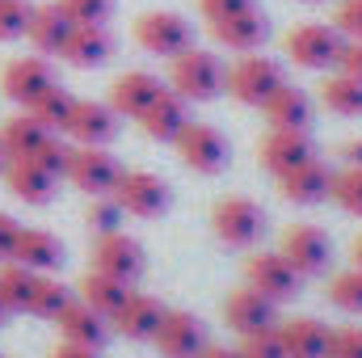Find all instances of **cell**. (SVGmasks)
<instances>
[{
	"label": "cell",
	"mask_w": 362,
	"mask_h": 358,
	"mask_svg": "<svg viewBox=\"0 0 362 358\" xmlns=\"http://www.w3.org/2000/svg\"><path fill=\"white\" fill-rule=\"evenodd\" d=\"M286 85L282 64L270 55H240L232 68H223V93H232L240 105H266L274 93Z\"/></svg>",
	"instance_id": "cell-1"
},
{
	"label": "cell",
	"mask_w": 362,
	"mask_h": 358,
	"mask_svg": "<svg viewBox=\"0 0 362 358\" xmlns=\"http://www.w3.org/2000/svg\"><path fill=\"white\" fill-rule=\"evenodd\" d=\"M169 85L185 101H211L215 93H223V64L202 47H185L169 59Z\"/></svg>",
	"instance_id": "cell-2"
},
{
	"label": "cell",
	"mask_w": 362,
	"mask_h": 358,
	"mask_svg": "<svg viewBox=\"0 0 362 358\" xmlns=\"http://www.w3.org/2000/svg\"><path fill=\"white\" fill-rule=\"evenodd\" d=\"M211 228H215V236H219L223 245H232V249H253V245L262 241V232H266V211H262L253 198H245V194H228V198L215 202Z\"/></svg>",
	"instance_id": "cell-3"
},
{
	"label": "cell",
	"mask_w": 362,
	"mask_h": 358,
	"mask_svg": "<svg viewBox=\"0 0 362 358\" xmlns=\"http://www.w3.org/2000/svg\"><path fill=\"white\" fill-rule=\"evenodd\" d=\"M341 47H346V38L337 34V25H325V21H303L286 34V59L299 68H312V72L337 68Z\"/></svg>",
	"instance_id": "cell-4"
},
{
	"label": "cell",
	"mask_w": 362,
	"mask_h": 358,
	"mask_svg": "<svg viewBox=\"0 0 362 358\" xmlns=\"http://www.w3.org/2000/svg\"><path fill=\"white\" fill-rule=\"evenodd\" d=\"M64 178L72 181L76 190H85L89 198H101V194H114V185L122 178V165H118L101 144H76V148L68 152Z\"/></svg>",
	"instance_id": "cell-5"
},
{
	"label": "cell",
	"mask_w": 362,
	"mask_h": 358,
	"mask_svg": "<svg viewBox=\"0 0 362 358\" xmlns=\"http://www.w3.org/2000/svg\"><path fill=\"white\" fill-rule=\"evenodd\" d=\"M173 148H177L181 165L202 173V178H215L228 169V139L211 122H185V131L173 139Z\"/></svg>",
	"instance_id": "cell-6"
},
{
	"label": "cell",
	"mask_w": 362,
	"mask_h": 358,
	"mask_svg": "<svg viewBox=\"0 0 362 358\" xmlns=\"http://www.w3.org/2000/svg\"><path fill=\"white\" fill-rule=\"evenodd\" d=\"M114 202L122 207V215H139V219H156L169 211V185L148 173V169H122V178L114 185Z\"/></svg>",
	"instance_id": "cell-7"
},
{
	"label": "cell",
	"mask_w": 362,
	"mask_h": 358,
	"mask_svg": "<svg viewBox=\"0 0 362 358\" xmlns=\"http://www.w3.org/2000/svg\"><path fill=\"white\" fill-rule=\"evenodd\" d=\"M278 253L295 266V274H299V278L325 274V270H329V262H333V245H329V236H325L316 224H291V228L282 232Z\"/></svg>",
	"instance_id": "cell-8"
},
{
	"label": "cell",
	"mask_w": 362,
	"mask_h": 358,
	"mask_svg": "<svg viewBox=\"0 0 362 358\" xmlns=\"http://www.w3.org/2000/svg\"><path fill=\"white\" fill-rule=\"evenodd\" d=\"M135 42L148 55H160V59H173L185 47H194L189 42V21L181 13H165V8H152L135 21Z\"/></svg>",
	"instance_id": "cell-9"
},
{
	"label": "cell",
	"mask_w": 362,
	"mask_h": 358,
	"mask_svg": "<svg viewBox=\"0 0 362 358\" xmlns=\"http://www.w3.org/2000/svg\"><path fill=\"white\" fill-rule=\"evenodd\" d=\"M206 25H211V34H215L219 47L240 51V55L262 51L266 38H270V21H266V13H262L257 4L236 8V13H228V17H215V21H206Z\"/></svg>",
	"instance_id": "cell-10"
},
{
	"label": "cell",
	"mask_w": 362,
	"mask_h": 358,
	"mask_svg": "<svg viewBox=\"0 0 362 358\" xmlns=\"http://www.w3.org/2000/svg\"><path fill=\"white\" fill-rule=\"evenodd\" d=\"M51 85H55V68L42 55H21V59L4 64V72H0V93L17 105H34Z\"/></svg>",
	"instance_id": "cell-11"
},
{
	"label": "cell",
	"mask_w": 362,
	"mask_h": 358,
	"mask_svg": "<svg viewBox=\"0 0 362 358\" xmlns=\"http://www.w3.org/2000/svg\"><path fill=\"white\" fill-rule=\"evenodd\" d=\"M93 270H101L110 278H122V282H135L144 274V245L135 236H127L122 228L105 232L93 245Z\"/></svg>",
	"instance_id": "cell-12"
},
{
	"label": "cell",
	"mask_w": 362,
	"mask_h": 358,
	"mask_svg": "<svg viewBox=\"0 0 362 358\" xmlns=\"http://www.w3.org/2000/svg\"><path fill=\"white\" fill-rule=\"evenodd\" d=\"M223 321H228L232 333L249 337V333L274 329V325H278V312H274V299H266L262 291H253V287L245 282V287H236V291L223 299Z\"/></svg>",
	"instance_id": "cell-13"
},
{
	"label": "cell",
	"mask_w": 362,
	"mask_h": 358,
	"mask_svg": "<svg viewBox=\"0 0 362 358\" xmlns=\"http://www.w3.org/2000/svg\"><path fill=\"white\" fill-rule=\"evenodd\" d=\"M245 282L253 291H262L266 299H274V304H282V299H291L299 291V274L282 253H253L245 262Z\"/></svg>",
	"instance_id": "cell-14"
},
{
	"label": "cell",
	"mask_w": 362,
	"mask_h": 358,
	"mask_svg": "<svg viewBox=\"0 0 362 358\" xmlns=\"http://www.w3.org/2000/svg\"><path fill=\"white\" fill-rule=\"evenodd\" d=\"M165 312H169V308H165L156 295H139V291H131L127 304L110 316V329H118V333L131 337V342H152L156 329L165 325Z\"/></svg>",
	"instance_id": "cell-15"
},
{
	"label": "cell",
	"mask_w": 362,
	"mask_h": 358,
	"mask_svg": "<svg viewBox=\"0 0 362 358\" xmlns=\"http://www.w3.org/2000/svg\"><path fill=\"white\" fill-rule=\"evenodd\" d=\"M152 342L160 358H198L206 350V329L194 312H165V325L156 329Z\"/></svg>",
	"instance_id": "cell-16"
},
{
	"label": "cell",
	"mask_w": 362,
	"mask_h": 358,
	"mask_svg": "<svg viewBox=\"0 0 362 358\" xmlns=\"http://www.w3.org/2000/svg\"><path fill=\"white\" fill-rule=\"evenodd\" d=\"M257 156H262V169H266V173L282 178V173L299 169L303 161H312V156H316V148H312L308 131H266V139H262Z\"/></svg>",
	"instance_id": "cell-17"
},
{
	"label": "cell",
	"mask_w": 362,
	"mask_h": 358,
	"mask_svg": "<svg viewBox=\"0 0 362 358\" xmlns=\"http://www.w3.org/2000/svg\"><path fill=\"white\" fill-rule=\"evenodd\" d=\"M329 190H333V169H329L325 161H316V156L303 161L299 169H291V173L278 178V194H282L286 202H299V207H316V202H325Z\"/></svg>",
	"instance_id": "cell-18"
},
{
	"label": "cell",
	"mask_w": 362,
	"mask_h": 358,
	"mask_svg": "<svg viewBox=\"0 0 362 358\" xmlns=\"http://www.w3.org/2000/svg\"><path fill=\"white\" fill-rule=\"evenodd\" d=\"M55 329H59V337L64 342H76V346H93V350H101L105 346V337H110V321L101 316V312H93L85 299H68L64 304V312L55 316Z\"/></svg>",
	"instance_id": "cell-19"
},
{
	"label": "cell",
	"mask_w": 362,
	"mask_h": 358,
	"mask_svg": "<svg viewBox=\"0 0 362 358\" xmlns=\"http://www.w3.org/2000/svg\"><path fill=\"white\" fill-rule=\"evenodd\" d=\"M165 93L160 85V76H152V72H122L114 85H110V110L118 114V118H139L156 97Z\"/></svg>",
	"instance_id": "cell-20"
},
{
	"label": "cell",
	"mask_w": 362,
	"mask_h": 358,
	"mask_svg": "<svg viewBox=\"0 0 362 358\" xmlns=\"http://www.w3.org/2000/svg\"><path fill=\"white\" fill-rule=\"evenodd\" d=\"M118 131V114L110 110V101H72V114H68V127L64 135H72L76 144H110Z\"/></svg>",
	"instance_id": "cell-21"
},
{
	"label": "cell",
	"mask_w": 362,
	"mask_h": 358,
	"mask_svg": "<svg viewBox=\"0 0 362 358\" xmlns=\"http://www.w3.org/2000/svg\"><path fill=\"white\" fill-rule=\"evenodd\" d=\"M278 342H282V354L286 358H325L329 350V325H320L316 316H291V321H278Z\"/></svg>",
	"instance_id": "cell-22"
},
{
	"label": "cell",
	"mask_w": 362,
	"mask_h": 358,
	"mask_svg": "<svg viewBox=\"0 0 362 358\" xmlns=\"http://www.w3.org/2000/svg\"><path fill=\"white\" fill-rule=\"evenodd\" d=\"M139 127H144V135L148 139H160V144H173L181 131H185V122H189V110H185V97H177L173 89H165L139 118H135Z\"/></svg>",
	"instance_id": "cell-23"
},
{
	"label": "cell",
	"mask_w": 362,
	"mask_h": 358,
	"mask_svg": "<svg viewBox=\"0 0 362 358\" xmlns=\"http://www.w3.org/2000/svg\"><path fill=\"white\" fill-rule=\"evenodd\" d=\"M13 262L34 274H51L64 266V245H59V236H51L42 228H21L17 245H13Z\"/></svg>",
	"instance_id": "cell-24"
},
{
	"label": "cell",
	"mask_w": 362,
	"mask_h": 358,
	"mask_svg": "<svg viewBox=\"0 0 362 358\" xmlns=\"http://www.w3.org/2000/svg\"><path fill=\"white\" fill-rule=\"evenodd\" d=\"M72 68H101L114 55V38L105 25H72L64 51H59Z\"/></svg>",
	"instance_id": "cell-25"
},
{
	"label": "cell",
	"mask_w": 362,
	"mask_h": 358,
	"mask_svg": "<svg viewBox=\"0 0 362 358\" xmlns=\"http://www.w3.org/2000/svg\"><path fill=\"white\" fill-rule=\"evenodd\" d=\"M262 110H266L270 131H308L312 127V97L295 85H282Z\"/></svg>",
	"instance_id": "cell-26"
},
{
	"label": "cell",
	"mask_w": 362,
	"mask_h": 358,
	"mask_svg": "<svg viewBox=\"0 0 362 358\" xmlns=\"http://www.w3.org/2000/svg\"><path fill=\"white\" fill-rule=\"evenodd\" d=\"M0 178L8 181L13 198H21V202H30V207L51 202V198H55V181H59V178H51L47 169H38L34 161H8Z\"/></svg>",
	"instance_id": "cell-27"
},
{
	"label": "cell",
	"mask_w": 362,
	"mask_h": 358,
	"mask_svg": "<svg viewBox=\"0 0 362 358\" xmlns=\"http://www.w3.org/2000/svg\"><path fill=\"white\" fill-rule=\"evenodd\" d=\"M68 34H72V21L59 13V4H42V8L30 13L25 38H30V47H34L38 55H59L64 42H68Z\"/></svg>",
	"instance_id": "cell-28"
},
{
	"label": "cell",
	"mask_w": 362,
	"mask_h": 358,
	"mask_svg": "<svg viewBox=\"0 0 362 358\" xmlns=\"http://www.w3.org/2000/svg\"><path fill=\"white\" fill-rule=\"evenodd\" d=\"M127 295H131V282H122V278H110V274H101V270H89L85 278H81V295L76 299H85L93 312H101L105 321L127 304Z\"/></svg>",
	"instance_id": "cell-29"
},
{
	"label": "cell",
	"mask_w": 362,
	"mask_h": 358,
	"mask_svg": "<svg viewBox=\"0 0 362 358\" xmlns=\"http://www.w3.org/2000/svg\"><path fill=\"white\" fill-rule=\"evenodd\" d=\"M47 135H51V131H47L34 114H13V118L0 127V144H4L8 161H25V156H30Z\"/></svg>",
	"instance_id": "cell-30"
},
{
	"label": "cell",
	"mask_w": 362,
	"mask_h": 358,
	"mask_svg": "<svg viewBox=\"0 0 362 358\" xmlns=\"http://www.w3.org/2000/svg\"><path fill=\"white\" fill-rule=\"evenodd\" d=\"M320 101L341 118H362V81L346 76V72H333L320 85Z\"/></svg>",
	"instance_id": "cell-31"
},
{
	"label": "cell",
	"mask_w": 362,
	"mask_h": 358,
	"mask_svg": "<svg viewBox=\"0 0 362 358\" xmlns=\"http://www.w3.org/2000/svg\"><path fill=\"white\" fill-rule=\"evenodd\" d=\"M72 93L68 89H59V85H51V89L42 93L34 105H25V114H34L51 135H64V127H68V114H72Z\"/></svg>",
	"instance_id": "cell-32"
},
{
	"label": "cell",
	"mask_w": 362,
	"mask_h": 358,
	"mask_svg": "<svg viewBox=\"0 0 362 358\" xmlns=\"http://www.w3.org/2000/svg\"><path fill=\"white\" fill-rule=\"evenodd\" d=\"M34 282H38L34 270L17 266V262H0V295H4V304H8V312H25V308H30Z\"/></svg>",
	"instance_id": "cell-33"
},
{
	"label": "cell",
	"mask_w": 362,
	"mask_h": 358,
	"mask_svg": "<svg viewBox=\"0 0 362 358\" xmlns=\"http://www.w3.org/2000/svg\"><path fill=\"white\" fill-rule=\"evenodd\" d=\"M72 299V291L59 282V278H51V274H38V282H34V295H30V316H42V321H55L59 312H64V304Z\"/></svg>",
	"instance_id": "cell-34"
},
{
	"label": "cell",
	"mask_w": 362,
	"mask_h": 358,
	"mask_svg": "<svg viewBox=\"0 0 362 358\" xmlns=\"http://www.w3.org/2000/svg\"><path fill=\"white\" fill-rule=\"evenodd\" d=\"M329 304L341 308V312H350V316L362 312V270L358 266L333 274V282H329Z\"/></svg>",
	"instance_id": "cell-35"
},
{
	"label": "cell",
	"mask_w": 362,
	"mask_h": 358,
	"mask_svg": "<svg viewBox=\"0 0 362 358\" xmlns=\"http://www.w3.org/2000/svg\"><path fill=\"white\" fill-rule=\"evenodd\" d=\"M329 198L346 211V215H358L362 219V169L358 165H346L341 173H333V190Z\"/></svg>",
	"instance_id": "cell-36"
},
{
	"label": "cell",
	"mask_w": 362,
	"mask_h": 358,
	"mask_svg": "<svg viewBox=\"0 0 362 358\" xmlns=\"http://www.w3.org/2000/svg\"><path fill=\"white\" fill-rule=\"evenodd\" d=\"M55 4L72 25H105L114 13V0H55Z\"/></svg>",
	"instance_id": "cell-37"
},
{
	"label": "cell",
	"mask_w": 362,
	"mask_h": 358,
	"mask_svg": "<svg viewBox=\"0 0 362 358\" xmlns=\"http://www.w3.org/2000/svg\"><path fill=\"white\" fill-rule=\"evenodd\" d=\"M68 152H72V148H68L59 135H47V139H42L25 161H34V165H38V169H47L51 178H64V169H68Z\"/></svg>",
	"instance_id": "cell-38"
},
{
	"label": "cell",
	"mask_w": 362,
	"mask_h": 358,
	"mask_svg": "<svg viewBox=\"0 0 362 358\" xmlns=\"http://www.w3.org/2000/svg\"><path fill=\"white\" fill-rule=\"evenodd\" d=\"M30 4L25 0H0V42H13V38H25L30 30Z\"/></svg>",
	"instance_id": "cell-39"
},
{
	"label": "cell",
	"mask_w": 362,
	"mask_h": 358,
	"mask_svg": "<svg viewBox=\"0 0 362 358\" xmlns=\"http://www.w3.org/2000/svg\"><path fill=\"white\" fill-rule=\"evenodd\" d=\"M118 224H122V207L114 202V194H101V198H93L89 202V228L97 236H105V232H118Z\"/></svg>",
	"instance_id": "cell-40"
},
{
	"label": "cell",
	"mask_w": 362,
	"mask_h": 358,
	"mask_svg": "<svg viewBox=\"0 0 362 358\" xmlns=\"http://www.w3.org/2000/svg\"><path fill=\"white\" fill-rule=\"evenodd\" d=\"M236 358H286V354H282V342H278V329H266V333H249V337H240Z\"/></svg>",
	"instance_id": "cell-41"
},
{
	"label": "cell",
	"mask_w": 362,
	"mask_h": 358,
	"mask_svg": "<svg viewBox=\"0 0 362 358\" xmlns=\"http://www.w3.org/2000/svg\"><path fill=\"white\" fill-rule=\"evenodd\" d=\"M325 358H362V329L358 325L333 329V333H329V350H325Z\"/></svg>",
	"instance_id": "cell-42"
},
{
	"label": "cell",
	"mask_w": 362,
	"mask_h": 358,
	"mask_svg": "<svg viewBox=\"0 0 362 358\" xmlns=\"http://www.w3.org/2000/svg\"><path fill=\"white\" fill-rule=\"evenodd\" d=\"M333 25L346 42H358L362 38V0H341L337 13H333Z\"/></svg>",
	"instance_id": "cell-43"
},
{
	"label": "cell",
	"mask_w": 362,
	"mask_h": 358,
	"mask_svg": "<svg viewBox=\"0 0 362 358\" xmlns=\"http://www.w3.org/2000/svg\"><path fill=\"white\" fill-rule=\"evenodd\" d=\"M337 72H346V76L362 81V38L341 47V55H337Z\"/></svg>",
	"instance_id": "cell-44"
},
{
	"label": "cell",
	"mask_w": 362,
	"mask_h": 358,
	"mask_svg": "<svg viewBox=\"0 0 362 358\" xmlns=\"http://www.w3.org/2000/svg\"><path fill=\"white\" fill-rule=\"evenodd\" d=\"M17 232H21V224H17L13 215H4V211H0V262H13V245H17Z\"/></svg>",
	"instance_id": "cell-45"
},
{
	"label": "cell",
	"mask_w": 362,
	"mask_h": 358,
	"mask_svg": "<svg viewBox=\"0 0 362 358\" xmlns=\"http://www.w3.org/2000/svg\"><path fill=\"white\" fill-rule=\"evenodd\" d=\"M253 0H198V8H202V17L206 21H215V17H228V13H236V8H249Z\"/></svg>",
	"instance_id": "cell-46"
},
{
	"label": "cell",
	"mask_w": 362,
	"mask_h": 358,
	"mask_svg": "<svg viewBox=\"0 0 362 358\" xmlns=\"http://www.w3.org/2000/svg\"><path fill=\"white\" fill-rule=\"evenodd\" d=\"M51 358H101V350H93V346H76V342H59Z\"/></svg>",
	"instance_id": "cell-47"
},
{
	"label": "cell",
	"mask_w": 362,
	"mask_h": 358,
	"mask_svg": "<svg viewBox=\"0 0 362 358\" xmlns=\"http://www.w3.org/2000/svg\"><path fill=\"white\" fill-rule=\"evenodd\" d=\"M341 161H346V165H358V169H362V139L341 144Z\"/></svg>",
	"instance_id": "cell-48"
},
{
	"label": "cell",
	"mask_w": 362,
	"mask_h": 358,
	"mask_svg": "<svg viewBox=\"0 0 362 358\" xmlns=\"http://www.w3.org/2000/svg\"><path fill=\"white\" fill-rule=\"evenodd\" d=\"M198 358H236V350H223V346H206Z\"/></svg>",
	"instance_id": "cell-49"
},
{
	"label": "cell",
	"mask_w": 362,
	"mask_h": 358,
	"mask_svg": "<svg viewBox=\"0 0 362 358\" xmlns=\"http://www.w3.org/2000/svg\"><path fill=\"white\" fill-rule=\"evenodd\" d=\"M354 266L362 270V236H358V241H354Z\"/></svg>",
	"instance_id": "cell-50"
},
{
	"label": "cell",
	"mask_w": 362,
	"mask_h": 358,
	"mask_svg": "<svg viewBox=\"0 0 362 358\" xmlns=\"http://www.w3.org/2000/svg\"><path fill=\"white\" fill-rule=\"evenodd\" d=\"M8 321V304H4V295H0V325Z\"/></svg>",
	"instance_id": "cell-51"
},
{
	"label": "cell",
	"mask_w": 362,
	"mask_h": 358,
	"mask_svg": "<svg viewBox=\"0 0 362 358\" xmlns=\"http://www.w3.org/2000/svg\"><path fill=\"white\" fill-rule=\"evenodd\" d=\"M4 165H8V152H4V144H0V173H4Z\"/></svg>",
	"instance_id": "cell-52"
},
{
	"label": "cell",
	"mask_w": 362,
	"mask_h": 358,
	"mask_svg": "<svg viewBox=\"0 0 362 358\" xmlns=\"http://www.w3.org/2000/svg\"><path fill=\"white\" fill-rule=\"evenodd\" d=\"M299 4H316V0H299Z\"/></svg>",
	"instance_id": "cell-53"
},
{
	"label": "cell",
	"mask_w": 362,
	"mask_h": 358,
	"mask_svg": "<svg viewBox=\"0 0 362 358\" xmlns=\"http://www.w3.org/2000/svg\"><path fill=\"white\" fill-rule=\"evenodd\" d=\"M0 358H4V354H0Z\"/></svg>",
	"instance_id": "cell-54"
}]
</instances>
